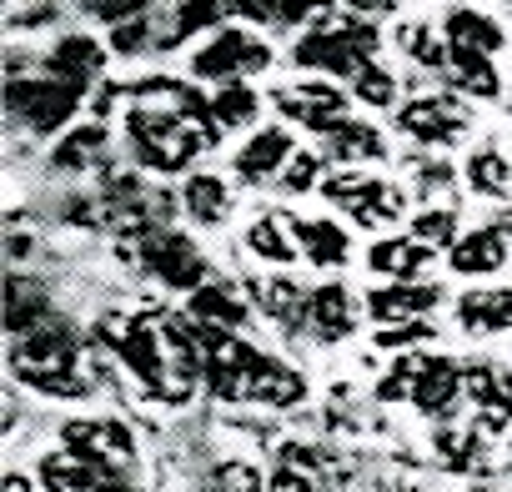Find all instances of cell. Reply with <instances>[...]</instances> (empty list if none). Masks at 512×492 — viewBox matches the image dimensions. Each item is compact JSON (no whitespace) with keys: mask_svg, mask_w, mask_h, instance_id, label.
I'll return each mask as SVG.
<instances>
[{"mask_svg":"<svg viewBox=\"0 0 512 492\" xmlns=\"http://www.w3.org/2000/svg\"><path fill=\"white\" fill-rule=\"evenodd\" d=\"M201 377L206 387L221 397V402H267V407H297L307 397V382L267 357L256 352L246 337L236 332H211L201 327Z\"/></svg>","mask_w":512,"mask_h":492,"instance_id":"cell-1","label":"cell"},{"mask_svg":"<svg viewBox=\"0 0 512 492\" xmlns=\"http://www.w3.org/2000/svg\"><path fill=\"white\" fill-rule=\"evenodd\" d=\"M221 136L216 121H196V116H181L171 106H151V101H136L126 111V146L136 156V166L156 171V176H181L201 151H211Z\"/></svg>","mask_w":512,"mask_h":492,"instance_id":"cell-2","label":"cell"},{"mask_svg":"<svg viewBox=\"0 0 512 492\" xmlns=\"http://www.w3.org/2000/svg\"><path fill=\"white\" fill-rule=\"evenodd\" d=\"M11 372L21 387L41 397H91L86 367H81V337L66 317L36 327L31 337L11 342Z\"/></svg>","mask_w":512,"mask_h":492,"instance_id":"cell-3","label":"cell"},{"mask_svg":"<svg viewBox=\"0 0 512 492\" xmlns=\"http://www.w3.org/2000/svg\"><path fill=\"white\" fill-rule=\"evenodd\" d=\"M382 51V31L377 21H362V16H337V21H317L307 26V36H297L292 46V61L302 71H322V76H337V81H357Z\"/></svg>","mask_w":512,"mask_h":492,"instance_id":"cell-4","label":"cell"},{"mask_svg":"<svg viewBox=\"0 0 512 492\" xmlns=\"http://www.w3.org/2000/svg\"><path fill=\"white\" fill-rule=\"evenodd\" d=\"M462 392H467V367H457L442 352H402L392 372L377 382L382 402H407L427 417H452Z\"/></svg>","mask_w":512,"mask_h":492,"instance_id":"cell-5","label":"cell"},{"mask_svg":"<svg viewBox=\"0 0 512 492\" xmlns=\"http://www.w3.org/2000/svg\"><path fill=\"white\" fill-rule=\"evenodd\" d=\"M101 342H111V352L136 372V382H141L151 397H161V402H186V397H191V382L176 372L166 337H161L146 317H131V322H101Z\"/></svg>","mask_w":512,"mask_h":492,"instance_id":"cell-6","label":"cell"},{"mask_svg":"<svg viewBox=\"0 0 512 492\" xmlns=\"http://www.w3.org/2000/svg\"><path fill=\"white\" fill-rule=\"evenodd\" d=\"M81 106H86V91L46 71L6 81V116L11 126H26L31 136H61Z\"/></svg>","mask_w":512,"mask_h":492,"instance_id":"cell-7","label":"cell"},{"mask_svg":"<svg viewBox=\"0 0 512 492\" xmlns=\"http://www.w3.org/2000/svg\"><path fill=\"white\" fill-rule=\"evenodd\" d=\"M272 41H262L246 26H221L216 36H206V46L191 56V76L206 81V86H236V81H251L272 71Z\"/></svg>","mask_w":512,"mask_h":492,"instance_id":"cell-8","label":"cell"},{"mask_svg":"<svg viewBox=\"0 0 512 492\" xmlns=\"http://www.w3.org/2000/svg\"><path fill=\"white\" fill-rule=\"evenodd\" d=\"M141 241V267H146V277H156L166 292H201L206 282H211V267H206V252L186 236V231H176V226H156V231H146V236H136Z\"/></svg>","mask_w":512,"mask_h":492,"instance_id":"cell-9","label":"cell"},{"mask_svg":"<svg viewBox=\"0 0 512 492\" xmlns=\"http://www.w3.org/2000/svg\"><path fill=\"white\" fill-rule=\"evenodd\" d=\"M322 196L347 211L357 226H392L407 216V191L387 176H367V171H337L322 181Z\"/></svg>","mask_w":512,"mask_h":492,"instance_id":"cell-10","label":"cell"},{"mask_svg":"<svg viewBox=\"0 0 512 492\" xmlns=\"http://www.w3.org/2000/svg\"><path fill=\"white\" fill-rule=\"evenodd\" d=\"M61 447L76 452L81 462H96L116 477H131L141 452H136V432L121 417H66L61 422Z\"/></svg>","mask_w":512,"mask_h":492,"instance_id":"cell-11","label":"cell"},{"mask_svg":"<svg viewBox=\"0 0 512 492\" xmlns=\"http://www.w3.org/2000/svg\"><path fill=\"white\" fill-rule=\"evenodd\" d=\"M467 126H472V111L452 91H422L397 106V131L412 136L417 146H452L467 136Z\"/></svg>","mask_w":512,"mask_h":492,"instance_id":"cell-12","label":"cell"},{"mask_svg":"<svg viewBox=\"0 0 512 492\" xmlns=\"http://www.w3.org/2000/svg\"><path fill=\"white\" fill-rule=\"evenodd\" d=\"M272 106H277L292 126H307L312 136H327V131H337L342 121H352V96H347L337 81H297V86H282V91H272Z\"/></svg>","mask_w":512,"mask_h":492,"instance_id":"cell-13","label":"cell"},{"mask_svg":"<svg viewBox=\"0 0 512 492\" xmlns=\"http://www.w3.org/2000/svg\"><path fill=\"white\" fill-rule=\"evenodd\" d=\"M297 156V141L287 126H262V131H251L246 146L231 156V171L246 181V186H262V181H282L287 161Z\"/></svg>","mask_w":512,"mask_h":492,"instance_id":"cell-14","label":"cell"},{"mask_svg":"<svg viewBox=\"0 0 512 492\" xmlns=\"http://www.w3.org/2000/svg\"><path fill=\"white\" fill-rule=\"evenodd\" d=\"M106 51H111V46H101L96 36L66 31V36H56L51 51L41 56V71H46V76H61V81L81 86V91H91V86L101 81V71H106Z\"/></svg>","mask_w":512,"mask_h":492,"instance_id":"cell-15","label":"cell"},{"mask_svg":"<svg viewBox=\"0 0 512 492\" xmlns=\"http://www.w3.org/2000/svg\"><path fill=\"white\" fill-rule=\"evenodd\" d=\"M442 302V287L437 282H387L377 292L362 297V307L372 312L377 327H392V322H427Z\"/></svg>","mask_w":512,"mask_h":492,"instance_id":"cell-16","label":"cell"},{"mask_svg":"<svg viewBox=\"0 0 512 492\" xmlns=\"http://www.w3.org/2000/svg\"><path fill=\"white\" fill-rule=\"evenodd\" d=\"M512 262V241L487 221V226H472L467 236H457V246L447 252V267L457 272V277H497L502 267Z\"/></svg>","mask_w":512,"mask_h":492,"instance_id":"cell-17","label":"cell"},{"mask_svg":"<svg viewBox=\"0 0 512 492\" xmlns=\"http://www.w3.org/2000/svg\"><path fill=\"white\" fill-rule=\"evenodd\" d=\"M106 161H111V126H106V121L71 126V131L51 146V171H56V176H86V171H101Z\"/></svg>","mask_w":512,"mask_h":492,"instance_id":"cell-18","label":"cell"},{"mask_svg":"<svg viewBox=\"0 0 512 492\" xmlns=\"http://www.w3.org/2000/svg\"><path fill=\"white\" fill-rule=\"evenodd\" d=\"M287 221H292V236H297L302 262L327 267V272H332V267H347L352 236H347L342 221H332V216H292V211H287Z\"/></svg>","mask_w":512,"mask_h":492,"instance_id":"cell-19","label":"cell"},{"mask_svg":"<svg viewBox=\"0 0 512 492\" xmlns=\"http://www.w3.org/2000/svg\"><path fill=\"white\" fill-rule=\"evenodd\" d=\"M432 262H437V252L427 241H417L412 231L407 236H382V241H372V252H367V267L377 277H387V282H422L432 272Z\"/></svg>","mask_w":512,"mask_h":492,"instance_id":"cell-20","label":"cell"},{"mask_svg":"<svg viewBox=\"0 0 512 492\" xmlns=\"http://www.w3.org/2000/svg\"><path fill=\"white\" fill-rule=\"evenodd\" d=\"M46 322H56V302H51L46 282L11 272V277H6V337H11V342H16V337H31V332L46 327Z\"/></svg>","mask_w":512,"mask_h":492,"instance_id":"cell-21","label":"cell"},{"mask_svg":"<svg viewBox=\"0 0 512 492\" xmlns=\"http://www.w3.org/2000/svg\"><path fill=\"white\" fill-rule=\"evenodd\" d=\"M337 0H226V11L241 16L246 26H267V31H297L317 16H332Z\"/></svg>","mask_w":512,"mask_h":492,"instance_id":"cell-22","label":"cell"},{"mask_svg":"<svg viewBox=\"0 0 512 492\" xmlns=\"http://www.w3.org/2000/svg\"><path fill=\"white\" fill-rule=\"evenodd\" d=\"M186 317L211 327V332H241L251 322V307H246L236 282H206L201 292L186 297Z\"/></svg>","mask_w":512,"mask_h":492,"instance_id":"cell-23","label":"cell"},{"mask_svg":"<svg viewBox=\"0 0 512 492\" xmlns=\"http://www.w3.org/2000/svg\"><path fill=\"white\" fill-rule=\"evenodd\" d=\"M307 327L317 342H347L357 332V297L342 282H322L307 297Z\"/></svg>","mask_w":512,"mask_h":492,"instance_id":"cell-24","label":"cell"},{"mask_svg":"<svg viewBox=\"0 0 512 492\" xmlns=\"http://www.w3.org/2000/svg\"><path fill=\"white\" fill-rule=\"evenodd\" d=\"M467 402L477 407V417L492 432H507V422H512V372H502L492 362H472L467 367Z\"/></svg>","mask_w":512,"mask_h":492,"instance_id":"cell-25","label":"cell"},{"mask_svg":"<svg viewBox=\"0 0 512 492\" xmlns=\"http://www.w3.org/2000/svg\"><path fill=\"white\" fill-rule=\"evenodd\" d=\"M322 156L327 161H337L342 171H352V166H372V161H387V136L372 126V121H342L337 131H327L322 136Z\"/></svg>","mask_w":512,"mask_h":492,"instance_id":"cell-26","label":"cell"},{"mask_svg":"<svg viewBox=\"0 0 512 492\" xmlns=\"http://www.w3.org/2000/svg\"><path fill=\"white\" fill-rule=\"evenodd\" d=\"M36 477H41V487L46 492H106L111 482H121L116 472H106V467H96V462H81L76 452H46L41 457V467H36Z\"/></svg>","mask_w":512,"mask_h":492,"instance_id":"cell-27","label":"cell"},{"mask_svg":"<svg viewBox=\"0 0 512 492\" xmlns=\"http://www.w3.org/2000/svg\"><path fill=\"white\" fill-rule=\"evenodd\" d=\"M246 252H251L256 262H267V267H292V262H302L287 211H256V221L246 226Z\"/></svg>","mask_w":512,"mask_h":492,"instance_id":"cell-28","label":"cell"},{"mask_svg":"<svg viewBox=\"0 0 512 492\" xmlns=\"http://www.w3.org/2000/svg\"><path fill=\"white\" fill-rule=\"evenodd\" d=\"M447 81H452L462 96H477V101H497V96H502L497 61H492L487 51H472V46H452V41H447Z\"/></svg>","mask_w":512,"mask_h":492,"instance_id":"cell-29","label":"cell"},{"mask_svg":"<svg viewBox=\"0 0 512 492\" xmlns=\"http://www.w3.org/2000/svg\"><path fill=\"white\" fill-rule=\"evenodd\" d=\"M181 211L196 226H221L231 216V186H226V176H216V171H186V181H181Z\"/></svg>","mask_w":512,"mask_h":492,"instance_id":"cell-30","label":"cell"},{"mask_svg":"<svg viewBox=\"0 0 512 492\" xmlns=\"http://www.w3.org/2000/svg\"><path fill=\"white\" fill-rule=\"evenodd\" d=\"M226 16H231L226 0H176V11H171L166 26H161V51H176V46L206 36V31L216 36Z\"/></svg>","mask_w":512,"mask_h":492,"instance_id":"cell-31","label":"cell"},{"mask_svg":"<svg viewBox=\"0 0 512 492\" xmlns=\"http://www.w3.org/2000/svg\"><path fill=\"white\" fill-rule=\"evenodd\" d=\"M251 292H256L262 312H267L287 337H302V332H307V297H312V292H302V287L287 282V277H272V282H262V287H251Z\"/></svg>","mask_w":512,"mask_h":492,"instance_id":"cell-32","label":"cell"},{"mask_svg":"<svg viewBox=\"0 0 512 492\" xmlns=\"http://www.w3.org/2000/svg\"><path fill=\"white\" fill-rule=\"evenodd\" d=\"M442 36H447L452 46H472V51H487V56H497V51L507 46V31H502L492 16L472 11V6H452L447 21H442Z\"/></svg>","mask_w":512,"mask_h":492,"instance_id":"cell-33","label":"cell"},{"mask_svg":"<svg viewBox=\"0 0 512 492\" xmlns=\"http://www.w3.org/2000/svg\"><path fill=\"white\" fill-rule=\"evenodd\" d=\"M457 322L472 337H492V332L512 327V287H502V292H467L457 302Z\"/></svg>","mask_w":512,"mask_h":492,"instance_id":"cell-34","label":"cell"},{"mask_svg":"<svg viewBox=\"0 0 512 492\" xmlns=\"http://www.w3.org/2000/svg\"><path fill=\"white\" fill-rule=\"evenodd\" d=\"M462 176H467V191H477L487 201H507V191H512V156H502L497 146H477L467 156Z\"/></svg>","mask_w":512,"mask_h":492,"instance_id":"cell-35","label":"cell"},{"mask_svg":"<svg viewBox=\"0 0 512 492\" xmlns=\"http://www.w3.org/2000/svg\"><path fill=\"white\" fill-rule=\"evenodd\" d=\"M262 116V96L251 91V81H236V86H216L211 91V121L221 131H241Z\"/></svg>","mask_w":512,"mask_h":492,"instance_id":"cell-36","label":"cell"},{"mask_svg":"<svg viewBox=\"0 0 512 492\" xmlns=\"http://www.w3.org/2000/svg\"><path fill=\"white\" fill-rule=\"evenodd\" d=\"M106 46H111V56H121V61H136V56H146V51H161L156 16H136V21L116 26V31L106 36Z\"/></svg>","mask_w":512,"mask_h":492,"instance_id":"cell-37","label":"cell"},{"mask_svg":"<svg viewBox=\"0 0 512 492\" xmlns=\"http://www.w3.org/2000/svg\"><path fill=\"white\" fill-rule=\"evenodd\" d=\"M412 236L417 241H427L432 246V252H452V246H457V211L452 206H422L417 216H412Z\"/></svg>","mask_w":512,"mask_h":492,"instance_id":"cell-38","label":"cell"},{"mask_svg":"<svg viewBox=\"0 0 512 492\" xmlns=\"http://www.w3.org/2000/svg\"><path fill=\"white\" fill-rule=\"evenodd\" d=\"M402 51H407L422 71L447 76V36H437L432 26H402Z\"/></svg>","mask_w":512,"mask_h":492,"instance_id":"cell-39","label":"cell"},{"mask_svg":"<svg viewBox=\"0 0 512 492\" xmlns=\"http://www.w3.org/2000/svg\"><path fill=\"white\" fill-rule=\"evenodd\" d=\"M71 6L86 16V21H101L106 31L136 21V16H151L156 11V0H71Z\"/></svg>","mask_w":512,"mask_h":492,"instance_id":"cell-40","label":"cell"},{"mask_svg":"<svg viewBox=\"0 0 512 492\" xmlns=\"http://www.w3.org/2000/svg\"><path fill=\"white\" fill-rule=\"evenodd\" d=\"M352 101H362V106H372V111H387V106H397V76L387 71V66H367L357 81H352Z\"/></svg>","mask_w":512,"mask_h":492,"instance_id":"cell-41","label":"cell"},{"mask_svg":"<svg viewBox=\"0 0 512 492\" xmlns=\"http://www.w3.org/2000/svg\"><path fill=\"white\" fill-rule=\"evenodd\" d=\"M322 166H327V156L322 151H297L292 161H287V171H282V191L287 196H302V191H322Z\"/></svg>","mask_w":512,"mask_h":492,"instance_id":"cell-42","label":"cell"},{"mask_svg":"<svg viewBox=\"0 0 512 492\" xmlns=\"http://www.w3.org/2000/svg\"><path fill=\"white\" fill-rule=\"evenodd\" d=\"M206 492H262V477L251 462H216L206 472Z\"/></svg>","mask_w":512,"mask_h":492,"instance_id":"cell-43","label":"cell"},{"mask_svg":"<svg viewBox=\"0 0 512 492\" xmlns=\"http://www.w3.org/2000/svg\"><path fill=\"white\" fill-rule=\"evenodd\" d=\"M437 332H432V322H392V327H377V347L382 352H412L417 342H432Z\"/></svg>","mask_w":512,"mask_h":492,"instance_id":"cell-44","label":"cell"},{"mask_svg":"<svg viewBox=\"0 0 512 492\" xmlns=\"http://www.w3.org/2000/svg\"><path fill=\"white\" fill-rule=\"evenodd\" d=\"M412 176H417V196H422V206H432V196H447V191L457 186V171H452L447 161H417Z\"/></svg>","mask_w":512,"mask_h":492,"instance_id":"cell-45","label":"cell"},{"mask_svg":"<svg viewBox=\"0 0 512 492\" xmlns=\"http://www.w3.org/2000/svg\"><path fill=\"white\" fill-rule=\"evenodd\" d=\"M267 492H322V487H317V477H312V472H302V467L287 457V462L267 477Z\"/></svg>","mask_w":512,"mask_h":492,"instance_id":"cell-46","label":"cell"},{"mask_svg":"<svg viewBox=\"0 0 512 492\" xmlns=\"http://www.w3.org/2000/svg\"><path fill=\"white\" fill-rule=\"evenodd\" d=\"M56 11H61V0H41V6H31V11L11 16L6 26H11V31H36V26H51V21H56Z\"/></svg>","mask_w":512,"mask_h":492,"instance_id":"cell-47","label":"cell"},{"mask_svg":"<svg viewBox=\"0 0 512 492\" xmlns=\"http://www.w3.org/2000/svg\"><path fill=\"white\" fill-rule=\"evenodd\" d=\"M337 6H347V11L362 16V21H377V16H392L402 0H337Z\"/></svg>","mask_w":512,"mask_h":492,"instance_id":"cell-48","label":"cell"},{"mask_svg":"<svg viewBox=\"0 0 512 492\" xmlns=\"http://www.w3.org/2000/svg\"><path fill=\"white\" fill-rule=\"evenodd\" d=\"M492 226H497V231L512 241V206H507V211H497V221H492Z\"/></svg>","mask_w":512,"mask_h":492,"instance_id":"cell-49","label":"cell"},{"mask_svg":"<svg viewBox=\"0 0 512 492\" xmlns=\"http://www.w3.org/2000/svg\"><path fill=\"white\" fill-rule=\"evenodd\" d=\"M106 492H141V487H136V482H131V477H121V482H111V487H106Z\"/></svg>","mask_w":512,"mask_h":492,"instance_id":"cell-50","label":"cell"},{"mask_svg":"<svg viewBox=\"0 0 512 492\" xmlns=\"http://www.w3.org/2000/svg\"><path fill=\"white\" fill-rule=\"evenodd\" d=\"M502 6H507V11H512V0H502Z\"/></svg>","mask_w":512,"mask_h":492,"instance_id":"cell-51","label":"cell"},{"mask_svg":"<svg viewBox=\"0 0 512 492\" xmlns=\"http://www.w3.org/2000/svg\"><path fill=\"white\" fill-rule=\"evenodd\" d=\"M507 357H512V342H507Z\"/></svg>","mask_w":512,"mask_h":492,"instance_id":"cell-52","label":"cell"},{"mask_svg":"<svg viewBox=\"0 0 512 492\" xmlns=\"http://www.w3.org/2000/svg\"><path fill=\"white\" fill-rule=\"evenodd\" d=\"M507 447H512V442H507Z\"/></svg>","mask_w":512,"mask_h":492,"instance_id":"cell-53","label":"cell"}]
</instances>
